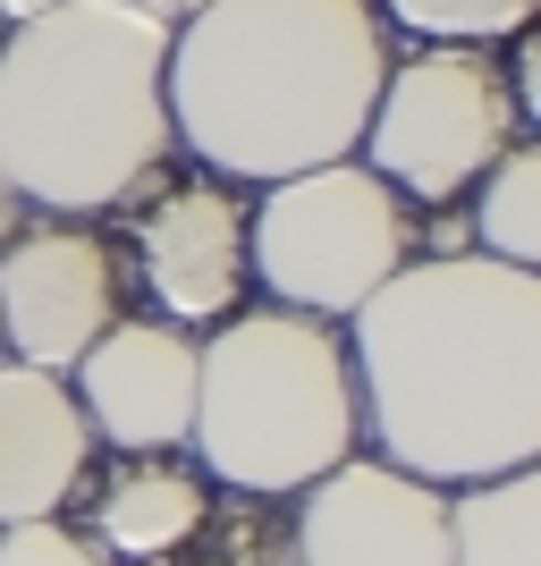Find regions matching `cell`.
<instances>
[{"mask_svg":"<svg viewBox=\"0 0 541 566\" xmlns=\"http://www.w3.org/2000/svg\"><path fill=\"white\" fill-rule=\"evenodd\" d=\"M0 566H111L76 524H0Z\"/></svg>","mask_w":541,"mask_h":566,"instance_id":"obj_16","label":"cell"},{"mask_svg":"<svg viewBox=\"0 0 541 566\" xmlns=\"http://www.w3.org/2000/svg\"><path fill=\"white\" fill-rule=\"evenodd\" d=\"M94 423L69 373H34L0 355V524H51L94 473Z\"/></svg>","mask_w":541,"mask_h":566,"instance_id":"obj_11","label":"cell"},{"mask_svg":"<svg viewBox=\"0 0 541 566\" xmlns=\"http://www.w3.org/2000/svg\"><path fill=\"white\" fill-rule=\"evenodd\" d=\"M127 9H144V18H162V25H178V18H195L204 0H127Z\"/></svg>","mask_w":541,"mask_h":566,"instance_id":"obj_17","label":"cell"},{"mask_svg":"<svg viewBox=\"0 0 541 566\" xmlns=\"http://www.w3.org/2000/svg\"><path fill=\"white\" fill-rule=\"evenodd\" d=\"M296 499L288 566H448V491L381 457H347Z\"/></svg>","mask_w":541,"mask_h":566,"instance_id":"obj_9","label":"cell"},{"mask_svg":"<svg viewBox=\"0 0 541 566\" xmlns=\"http://www.w3.org/2000/svg\"><path fill=\"white\" fill-rule=\"evenodd\" d=\"M466 229H474V254L508 262V271H541V153H533V136L508 144V153L474 178Z\"/></svg>","mask_w":541,"mask_h":566,"instance_id":"obj_14","label":"cell"},{"mask_svg":"<svg viewBox=\"0 0 541 566\" xmlns=\"http://www.w3.org/2000/svg\"><path fill=\"white\" fill-rule=\"evenodd\" d=\"M524 136H533V127H524L517 94H508V76H499V51L415 43L406 60H389L381 102H373V118H364V144H355V153H364V169H373L389 195L440 212V203L474 195V178Z\"/></svg>","mask_w":541,"mask_h":566,"instance_id":"obj_6","label":"cell"},{"mask_svg":"<svg viewBox=\"0 0 541 566\" xmlns=\"http://www.w3.org/2000/svg\"><path fill=\"white\" fill-rule=\"evenodd\" d=\"M448 566H541V473H491L448 491Z\"/></svg>","mask_w":541,"mask_h":566,"instance_id":"obj_13","label":"cell"},{"mask_svg":"<svg viewBox=\"0 0 541 566\" xmlns=\"http://www.w3.org/2000/svg\"><path fill=\"white\" fill-rule=\"evenodd\" d=\"M415 203L389 195L364 161L296 169L246 203V271L262 296L313 322H347L381 280L415 262Z\"/></svg>","mask_w":541,"mask_h":566,"instance_id":"obj_5","label":"cell"},{"mask_svg":"<svg viewBox=\"0 0 541 566\" xmlns=\"http://www.w3.org/2000/svg\"><path fill=\"white\" fill-rule=\"evenodd\" d=\"M364 440L355 373L339 322L288 305L229 313L212 338H195V473L246 499H296L339 473Z\"/></svg>","mask_w":541,"mask_h":566,"instance_id":"obj_4","label":"cell"},{"mask_svg":"<svg viewBox=\"0 0 541 566\" xmlns=\"http://www.w3.org/2000/svg\"><path fill=\"white\" fill-rule=\"evenodd\" d=\"M246 187L195 169V178H162L136 203L127 229V287H136L153 322L169 331H220L229 313H246Z\"/></svg>","mask_w":541,"mask_h":566,"instance_id":"obj_7","label":"cell"},{"mask_svg":"<svg viewBox=\"0 0 541 566\" xmlns=\"http://www.w3.org/2000/svg\"><path fill=\"white\" fill-rule=\"evenodd\" d=\"M204 524H212V482L195 465H169V457H127L94 491V524H85V542L102 558H127V566H162L178 549L204 542Z\"/></svg>","mask_w":541,"mask_h":566,"instance_id":"obj_12","label":"cell"},{"mask_svg":"<svg viewBox=\"0 0 541 566\" xmlns=\"http://www.w3.org/2000/svg\"><path fill=\"white\" fill-rule=\"evenodd\" d=\"M60 0H0V25H34V18H51Z\"/></svg>","mask_w":541,"mask_h":566,"instance_id":"obj_18","label":"cell"},{"mask_svg":"<svg viewBox=\"0 0 541 566\" xmlns=\"http://www.w3.org/2000/svg\"><path fill=\"white\" fill-rule=\"evenodd\" d=\"M355 415L381 465L466 491L541 449V271L415 254L347 313Z\"/></svg>","mask_w":541,"mask_h":566,"instance_id":"obj_1","label":"cell"},{"mask_svg":"<svg viewBox=\"0 0 541 566\" xmlns=\"http://www.w3.org/2000/svg\"><path fill=\"white\" fill-rule=\"evenodd\" d=\"M381 25H398V34H415V43H508V34H524L533 25L541 0H373Z\"/></svg>","mask_w":541,"mask_h":566,"instance_id":"obj_15","label":"cell"},{"mask_svg":"<svg viewBox=\"0 0 541 566\" xmlns=\"http://www.w3.org/2000/svg\"><path fill=\"white\" fill-rule=\"evenodd\" d=\"M169 25L127 0H60L0 34V178L43 220L127 212L169 178Z\"/></svg>","mask_w":541,"mask_h":566,"instance_id":"obj_3","label":"cell"},{"mask_svg":"<svg viewBox=\"0 0 541 566\" xmlns=\"http://www.w3.org/2000/svg\"><path fill=\"white\" fill-rule=\"evenodd\" d=\"M69 389L94 440H111L118 457H169L195 431V338L153 313H127L76 355Z\"/></svg>","mask_w":541,"mask_h":566,"instance_id":"obj_10","label":"cell"},{"mask_svg":"<svg viewBox=\"0 0 541 566\" xmlns=\"http://www.w3.org/2000/svg\"><path fill=\"white\" fill-rule=\"evenodd\" d=\"M18 212H25V203H18V195H9V178H0V237H18V229H25Z\"/></svg>","mask_w":541,"mask_h":566,"instance_id":"obj_19","label":"cell"},{"mask_svg":"<svg viewBox=\"0 0 541 566\" xmlns=\"http://www.w3.org/2000/svg\"><path fill=\"white\" fill-rule=\"evenodd\" d=\"M111 322H127V254L85 220H34L0 237V355L76 373Z\"/></svg>","mask_w":541,"mask_h":566,"instance_id":"obj_8","label":"cell"},{"mask_svg":"<svg viewBox=\"0 0 541 566\" xmlns=\"http://www.w3.org/2000/svg\"><path fill=\"white\" fill-rule=\"evenodd\" d=\"M389 76L373 0H204L169 25V136L229 187L355 161Z\"/></svg>","mask_w":541,"mask_h":566,"instance_id":"obj_2","label":"cell"}]
</instances>
